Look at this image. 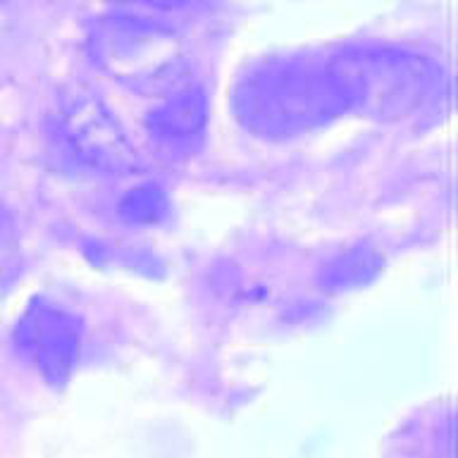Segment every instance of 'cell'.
Wrapping results in <instances>:
<instances>
[{
  "label": "cell",
  "mask_w": 458,
  "mask_h": 458,
  "mask_svg": "<svg viewBox=\"0 0 458 458\" xmlns=\"http://www.w3.org/2000/svg\"><path fill=\"white\" fill-rule=\"evenodd\" d=\"M93 63L143 96H170L186 86V50L179 34L143 14H107L89 34Z\"/></svg>",
  "instance_id": "3957f363"
},
{
  "label": "cell",
  "mask_w": 458,
  "mask_h": 458,
  "mask_svg": "<svg viewBox=\"0 0 458 458\" xmlns=\"http://www.w3.org/2000/svg\"><path fill=\"white\" fill-rule=\"evenodd\" d=\"M346 113L379 122L413 117L435 100L442 70L429 57L406 48H356L327 63Z\"/></svg>",
  "instance_id": "7a4b0ae2"
},
{
  "label": "cell",
  "mask_w": 458,
  "mask_h": 458,
  "mask_svg": "<svg viewBox=\"0 0 458 458\" xmlns=\"http://www.w3.org/2000/svg\"><path fill=\"white\" fill-rule=\"evenodd\" d=\"M20 272V242L10 215L0 208V289H5Z\"/></svg>",
  "instance_id": "9c48e42d"
},
{
  "label": "cell",
  "mask_w": 458,
  "mask_h": 458,
  "mask_svg": "<svg viewBox=\"0 0 458 458\" xmlns=\"http://www.w3.org/2000/svg\"><path fill=\"white\" fill-rule=\"evenodd\" d=\"M84 325L77 313L60 303L36 299L14 327L20 356L50 386H64L77 368Z\"/></svg>",
  "instance_id": "5b68a950"
},
{
  "label": "cell",
  "mask_w": 458,
  "mask_h": 458,
  "mask_svg": "<svg viewBox=\"0 0 458 458\" xmlns=\"http://www.w3.org/2000/svg\"><path fill=\"white\" fill-rule=\"evenodd\" d=\"M57 129L79 163L103 174H139L143 163L124 129L96 93L74 89L57 110Z\"/></svg>",
  "instance_id": "277c9868"
},
{
  "label": "cell",
  "mask_w": 458,
  "mask_h": 458,
  "mask_svg": "<svg viewBox=\"0 0 458 458\" xmlns=\"http://www.w3.org/2000/svg\"><path fill=\"white\" fill-rule=\"evenodd\" d=\"M167 215V199L153 184L136 186L120 200V217L131 225H153Z\"/></svg>",
  "instance_id": "ba28073f"
},
{
  "label": "cell",
  "mask_w": 458,
  "mask_h": 458,
  "mask_svg": "<svg viewBox=\"0 0 458 458\" xmlns=\"http://www.w3.org/2000/svg\"><path fill=\"white\" fill-rule=\"evenodd\" d=\"M208 122V100L200 86L186 84L148 114V131L163 143H186L203 131Z\"/></svg>",
  "instance_id": "8992f818"
},
{
  "label": "cell",
  "mask_w": 458,
  "mask_h": 458,
  "mask_svg": "<svg viewBox=\"0 0 458 458\" xmlns=\"http://www.w3.org/2000/svg\"><path fill=\"white\" fill-rule=\"evenodd\" d=\"M110 3H122V5H141L153 7V10H182L191 0H110Z\"/></svg>",
  "instance_id": "30bf717a"
},
{
  "label": "cell",
  "mask_w": 458,
  "mask_h": 458,
  "mask_svg": "<svg viewBox=\"0 0 458 458\" xmlns=\"http://www.w3.org/2000/svg\"><path fill=\"white\" fill-rule=\"evenodd\" d=\"M382 256L370 246H356V249L339 253L335 260H329L320 270V284L325 292H351L358 286L370 284L372 279L382 272Z\"/></svg>",
  "instance_id": "52a82bcc"
},
{
  "label": "cell",
  "mask_w": 458,
  "mask_h": 458,
  "mask_svg": "<svg viewBox=\"0 0 458 458\" xmlns=\"http://www.w3.org/2000/svg\"><path fill=\"white\" fill-rule=\"evenodd\" d=\"M236 120L265 139H289L346 113L327 63L272 60L239 79L232 96Z\"/></svg>",
  "instance_id": "6da1fadb"
}]
</instances>
